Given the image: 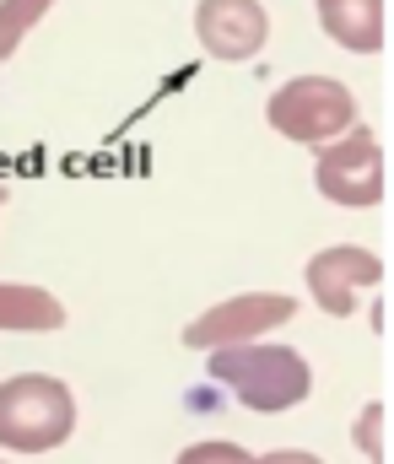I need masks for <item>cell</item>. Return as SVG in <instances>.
<instances>
[{
	"label": "cell",
	"instance_id": "8992f818",
	"mask_svg": "<svg viewBox=\"0 0 394 464\" xmlns=\"http://www.w3.org/2000/svg\"><path fill=\"white\" fill-rule=\"evenodd\" d=\"M303 281H308L313 303L330 319H351L357 303H362V292L384 281V254H373L362 243H335V248H319L303 265Z\"/></svg>",
	"mask_w": 394,
	"mask_h": 464
},
{
	"label": "cell",
	"instance_id": "4fadbf2b",
	"mask_svg": "<svg viewBox=\"0 0 394 464\" xmlns=\"http://www.w3.org/2000/svg\"><path fill=\"white\" fill-rule=\"evenodd\" d=\"M255 464H324L319 454H303V449H275V454H264Z\"/></svg>",
	"mask_w": 394,
	"mask_h": 464
},
{
	"label": "cell",
	"instance_id": "5bb4252c",
	"mask_svg": "<svg viewBox=\"0 0 394 464\" xmlns=\"http://www.w3.org/2000/svg\"><path fill=\"white\" fill-rule=\"evenodd\" d=\"M0 206H5V184H0Z\"/></svg>",
	"mask_w": 394,
	"mask_h": 464
},
{
	"label": "cell",
	"instance_id": "7a4b0ae2",
	"mask_svg": "<svg viewBox=\"0 0 394 464\" xmlns=\"http://www.w3.org/2000/svg\"><path fill=\"white\" fill-rule=\"evenodd\" d=\"M76 432V394L49 372H16L0 383V449L49 454Z\"/></svg>",
	"mask_w": 394,
	"mask_h": 464
},
{
	"label": "cell",
	"instance_id": "277c9868",
	"mask_svg": "<svg viewBox=\"0 0 394 464\" xmlns=\"http://www.w3.org/2000/svg\"><path fill=\"white\" fill-rule=\"evenodd\" d=\"M313 189L346 211H373L389 195V162H384V140L368 124H351L346 135H335L330 146H319L313 162Z\"/></svg>",
	"mask_w": 394,
	"mask_h": 464
},
{
	"label": "cell",
	"instance_id": "8fae6325",
	"mask_svg": "<svg viewBox=\"0 0 394 464\" xmlns=\"http://www.w3.org/2000/svg\"><path fill=\"white\" fill-rule=\"evenodd\" d=\"M351 438H357V449H362V454H368L373 464L389 459V405H384V400H373V405L357 416Z\"/></svg>",
	"mask_w": 394,
	"mask_h": 464
},
{
	"label": "cell",
	"instance_id": "5b68a950",
	"mask_svg": "<svg viewBox=\"0 0 394 464\" xmlns=\"http://www.w3.org/2000/svg\"><path fill=\"white\" fill-rule=\"evenodd\" d=\"M297 319V297L286 292H244V297H227L216 308H206L200 319L184 324V346L195 351H222V346H249L270 330L292 324Z\"/></svg>",
	"mask_w": 394,
	"mask_h": 464
},
{
	"label": "cell",
	"instance_id": "3957f363",
	"mask_svg": "<svg viewBox=\"0 0 394 464\" xmlns=\"http://www.w3.org/2000/svg\"><path fill=\"white\" fill-rule=\"evenodd\" d=\"M264 119H270L275 135L319 151V146H330L335 135H346L357 124V98L335 76H292V82H281L270 92Z\"/></svg>",
	"mask_w": 394,
	"mask_h": 464
},
{
	"label": "cell",
	"instance_id": "6da1fadb",
	"mask_svg": "<svg viewBox=\"0 0 394 464\" xmlns=\"http://www.w3.org/2000/svg\"><path fill=\"white\" fill-rule=\"evenodd\" d=\"M211 378L222 389H233L249 411L275 416L292 411L313 394V367L308 356L292 346H270V341H249V346H222L211 351Z\"/></svg>",
	"mask_w": 394,
	"mask_h": 464
},
{
	"label": "cell",
	"instance_id": "9a60e30c",
	"mask_svg": "<svg viewBox=\"0 0 394 464\" xmlns=\"http://www.w3.org/2000/svg\"><path fill=\"white\" fill-rule=\"evenodd\" d=\"M0 464H5V459H0Z\"/></svg>",
	"mask_w": 394,
	"mask_h": 464
},
{
	"label": "cell",
	"instance_id": "30bf717a",
	"mask_svg": "<svg viewBox=\"0 0 394 464\" xmlns=\"http://www.w3.org/2000/svg\"><path fill=\"white\" fill-rule=\"evenodd\" d=\"M60 0H0V65L27 44V33L54 11Z\"/></svg>",
	"mask_w": 394,
	"mask_h": 464
},
{
	"label": "cell",
	"instance_id": "7c38bea8",
	"mask_svg": "<svg viewBox=\"0 0 394 464\" xmlns=\"http://www.w3.org/2000/svg\"><path fill=\"white\" fill-rule=\"evenodd\" d=\"M173 464H255V454H244L238 443H195V449H184Z\"/></svg>",
	"mask_w": 394,
	"mask_h": 464
},
{
	"label": "cell",
	"instance_id": "9c48e42d",
	"mask_svg": "<svg viewBox=\"0 0 394 464\" xmlns=\"http://www.w3.org/2000/svg\"><path fill=\"white\" fill-rule=\"evenodd\" d=\"M65 324V308L54 292L27 286V281H0V330H22V335H49Z\"/></svg>",
	"mask_w": 394,
	"mask_h": 464
},
{
	"label": "cell",
	"instance_id": "ba28073f",
	"mask_svg": "<svg viewBox=\"0 0 394 464\" xmlns=\"http://www.w3.org/2000/svg\"><path fill=\"white\" fill-rule=\"evenodd\" d=\"M319 27L351 49V54H379L389 44V5L384 0H313Z\"/></svg>",
	"mask_w": 394,
	"mask_h": 464
},
{
	"label": "cell",
	"instance_id": "52a82bcc",
	"mask_svg": "<svg viewBox=\"0 0 394 464\" xmlns=\"http://www.w3.org/2000/svg\"><path fill=\"white\" fill-rule=\"evenodd\" d=\"M195 38L211 60L244 65L270 44V11L260 0H200L195 5Z\"/></svg>",
	"mask_w": 394,
	"mask_h": 464
}]
</instances>
